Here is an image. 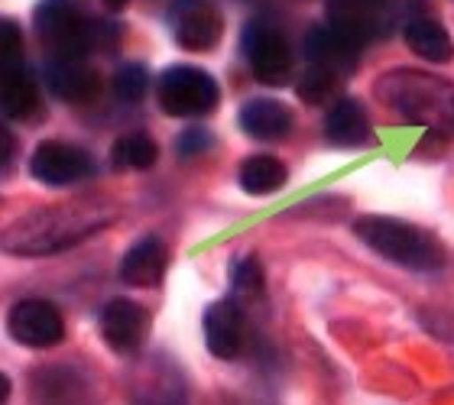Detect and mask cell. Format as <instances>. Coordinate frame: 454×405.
I'll list each match as a JSON object with an SVG mask.
<instances>
[{
	"label": "cell",
	"mask_w": 454,
	"mask_h": 405,
	"mask_svg": "<svg viewBox=\"0 0 454 405\" xmlns=\"http://www.w3.org/2000/svg\"><path fill=\"white\" fill-rule=\"evenodd\" d=\"M406 46L416 52L419 58L426 62H435V66H445L454 58V43L448 36V29L442 23L428 17L409 19L406 23Z\"/></svg>",
	"instance_id": "19"
},
{
	"label": "cell",
	"mask_w": 454,
	"mask_h": 405,
	"mask_svg": "<svg viewBox=\"0 0 454 405\" xmlns=\"http://www.w3.org/2000/svg\"><path fill=\"white\" fill-rule=\"evenodd\" d=\"M237 179H240V189L247 195H273L286 185L289 179V172L286 166L276 156H250V160L240 162V169H237Z\"/></svg>",
	"instance_id": "21"
},
{
	"label": "cell",
	"mask_w": 454,
	"mask_h": 405,
	"mask_svg": "<svg viewBox=\"0 0 454 405\" xmlns=\"http://www.w3.org/2000/svg\"><path fill=\"white\" fill-rule=\"evenodd\" d=\"M218 82L195 66H172L160 78V104L172 117H205L218 107Z\"/></svg>",
	"instance_id": "5"
},
{
	"label": "cell",
	"mask_w": 454,
	"mask_h": 405,
	"mask_svg": "<svg viewBox=\"0 0 454 405\" xmlns=\"http://www.w3.org/2000/svg\"><path fill=\"white\" fill-rule=\"evenodd\" d=\"M305 56L309 62L318 68H328L334 75H344V72H354L360 56V43L348 39L344 33L332 27H315L309 36H305Z\"/></svg>",
	"instance_id": "13"
},
{
	"label": "cell",
	"mask_w": 454,
	"mask_h": 405,
	"mask_svg": "<svg viewBox=\"0 0 454 405\" xmlns=\"http://www.w3.org/2000/svg\"><path fill=\"white\" fill-rule=\"evenodd\" d=\"M354 234L364 240V244L373 250V253L387 256L393 263L409 266V269H438L445 263V250L435 237L419 230V227L406 224V221H396V217H383V214H370L360 217L354 224Z\"/></svg>",
	"instance_id": "3"
},
{
	"label": "cell",
	"mask_w": 454,
	"mask_h": 405,
	"mask_svg": "<svg viewBox=\"0 0 454 405\" xmlns=\"http://www.w3.org/2000/svg\"><path fill=\"white\" fill-rule=\"evenodd\" d=\"M156 160H160V146L146 133H127L111 150V162L117 169H150Z\"/></svg>",
	"instance_id": "22"
},
{
	"label": "cell",
	"mask_w": 454,
	"mask_h": 405,
	"mask_svg": "<svg viewBox=\"0 0 454 405\" xmlns=\"http://www.w3.org/2000/svg\"><path fill=\"white\" fill-rule=\"evenodd\" d=\"M231 283L244 299H254V295L263 292V266L256 256H240L234 266H231Z\"/></svg>",
	"instance_id": "24"
},
{
	"label": "cell",
	"mask_w": 454,
	"mask_h": 405,
	"mask_svg": "<svg viewBox=\"0 0 454 405\" xmlns=\"http://www.w3.org/2000/svg\"><path fill=\"white\" fill-rule=\"evenodd\" d=\"M10 389H13V386H10L7 373H0V405H4L10 399Z\"/></svg>",
	"instance_id": "29"
},
{
	"label": "cell",
	"mask_w": 454,
	"mask_h": 405,
	"mask_svg": "<svg viewBox=\"0 0 454 405\" xmlns=\"http://www.w3.org/2000/svg\"><path fill=\"white\" fill-rule=\"evenodd\" d=\"M7 331L10 338L17 340V344H23V347L46 350L62 344V338H66V318L46 299H23V302H17L10 308Z\"/></svg>",
	"instance_id": "6"
},
{
	"label": "cell",
	"mask_w": 454,
	"mask_h": 405,
	"mask_svg": "<svg viewBox=\"0 0 454 405\" xmlns=\"http://www.w3.org/2000/svg\"><path fill=\"white\" fill-rule=\"evenodd\" d=\"M36 36L52 49L56 58H85L98 43V27L88 23L85 13L72 0H43L33 13Z\"/></svg>",
	"instance_id": "4"
},
{
	"label": "cell",
	"mask_w": 454,
	"mask_h": 405,
	"mask_svg": "<svg viewBox=\"0 0 454 405\" xmlns=\"http://www.w3.org/2000/svg\"><path fill=\"white\" fill-rule=\"evenodd\" d=\"M380 101L389 111L406 117L409 123H422L435 133L454 130V85L432 72H412V68H393L380 78Z\"/></svg>",
	"instance_id": "2"
},
{
	"label": "cell",
	"mask_w": 454,
	"mask_h": 405,
	"mask_svg": "<svg viewBox=\"0 0 454 405\" xmlns=\"http://www.w3.org/2000/svg\"><path fill=\"white\" fill-rule=\"evenodd\" d=\"M325 133L338 146H364L370 140V117L364 111V104L354 101V97H340L328 111Z\"/></svg>",
	"instance_id": "18"
},
{
	"label": "cell",
	"mask_w": 454,
	"mask_h": 405,
	"mask_svg": "<svg viewBox=\"0 0 454 405\" xmlns=\"http://www.w3.org/2000/svg\"><path fill=\"white\" fill-rule=\"evenodd\" d=\"M13 152H17V140H13V133L0 123V166H7L13 160Z\"/></svg>",
	"instance_id": "28"
},
{
	"label": "cell",
	"mask_w": 454,
	"mask_h": 405,
	"mask_svg": "<svg viewBox=\"0 0 454 405\" xmlns=\"http://www.w3.org/2000/svg\"><path fill=\"white\" fill-rule=\"evenodd\" d=\"M0 113L13 121H29L39 113V88L23 66L0 72Z\"/></svg>",
	"instance_id": "16"
},
{
	"label": "cell",
	"mask_w": 454,
	"mask_h": 405,
	"mask_svg": "<svg viewBox=\"0 0 454 405\" xmlns=\"http://www.w3.org/2000/svg\"><path fill=\"white\" fill-rule=\"evenodd\" d=\"M380 13H383V0H328L332 29L344 33L354 43H364L373 33Z\"/></svg>",
	"instance_id": "17"
},
{
	"label": "cell",
	"mask_w": 454,
	"mask_h": 405,
	"mask_svg": "<svg viewBox=\"0 0 454 405\" xmlns=\"http://www.w3.org/2000/svg\"><path fill=\"white\" fill-rule=\"evenodd\" d=\"M33 396L39 405H85V383L72 370L46 367L36 373Z\"/></svg>",
	"instance_id": "20"
},
{
	"label": "cell",
	"mask_w": 454,
	"mask_h": 405,
	"mask_svg": "<svg viewBox=\"0 0 454 405\" xmlns=\"http://www.w3.org/2000/svg\"><path fill=\"white\" fill-rule=\"evenodd\" d=\"M211 146V133L205 130H185L179 136V156H199V152H205Z\"/></svg>",
	"instance_id": "27"
},
{
	"label": "cell",
	"mask_w": 454,
	"mask_h": 405,
	"mask_svg": "<svg viewBox=\"0 0 454 405\" xmlns=\"http://www.w3.org/2000/svg\"><path fill=\"white\" fill-rule=\"evenodd\" d=\"M334 88H338V75L328 72V68H318V66H309L299 78V97L305 104H322L334 95Z\"/></svg>",
	"instance_id": "23"
},
{
	"label": "cell",
	"mask_w": 454,
	"mask_h": 405,
	"mask_svg": "<svg viewBox=\"0 0 454 405\" xmlns=\"http://www.w3.org/2000/svg\"><path fill=\"white\" fill-rule=\"evenodd\" d=\"M101 338L117 354H133L143 347V340L150 334V311L140 308L130 299H114L101 311Z\"/></svg>",
	"instance_id": "9"
},
{
	"label": "cell",
	"mask_w": 454,
	"mask_h": 405,
	"mask_svg": "<svg viewBox=\"0 0 454 405\" xmlns=\"http://www.w3.org/2000/svg\"><path fill=\"white\" fill-rule=\"evenodd\" d=\"M166 266H169V250L160 237H143L127 250L121 263V279L127 285H137V289H153V285L162 283L166 276Z\"/></svg>",
	"instance_id": "14"
},
{
	"label": "cell",
	"mask_w": 454,
	"mask_h": 405,
	"mask_svg": "<svg viewBox=\"0 0 454 405\" xmlns=\"http://www.w3.org/2000/svg\"><path fill=\"white\" fill-rule=\"evenodd\" d=\"M29 172H33V179L43 182V185L62 189V185H75V182L88 179V175L95 172V160H91L82 146H75V143L46 140V143H39L36 152H33Z\"/></svg>",
	"instance_id": "8"
},
{
	"label": "cell",
	"mask_w": 454,
	"mask_h": 405,
	"mask_svg": "<svg viewBox=\"0 0 454 405\" xmlns=\"http://www.w3.org/2000/svg\"><path fill=\"white\" fill-rule=\"evenodd\" d=\"M130 4V0H105V7H111V10H123Z\"/></svg>",
	"instance_id": "30"
},
{
	"label": "cell",
	"mask_w": 454,
	"mask_h": 405,
	"mask_svg": "<svg viewBox=\"0 0 454 405\" xmlns=\"http://www.w3.org/2000/svg\"><path fill=\"white\" fill-rule=\"evenodd\" d=\"M240 130L254 140H283L293 130V111L276 97H256L240 107Z\"/></svg>",
	"instance_id": "15"
},
{
	"label": "cell",
	"mask_w": 454,
	"mask_h": 405,
	"mask_svg": "<svg viewBox=\"0 0 454 405\" xmlns=\"http://www.w3.org/2000/svg\"><path fill=\"white\" fill-rule=\"evenodd\" d=\"M205 344L218 360H237L247 347V318L231 299L205 311Z\"/></svg>",
	"instance_id": "10"
},
{
	"label": "cell",
	"mask_w": 454,
	"mask_h": 405,
	"mask_svg": "<svg viewBox=\"0 0 454 405\" xmlns=\"http://www.w3.org/2000/svg\"><path fill=\"white\" fill-rule=\"evenodd\" d=\"M224 23L221 13L205 0H189L182 4V10L176 13V43L189 52H208L218 46Z\"/></svg>",
	"instance_id": "11"
},
{
	"label": "cell",
	"mask_w": 454,
	"mask_h": 405,
	"mask_svg": "<svg viewBox=\"0 0 454 405\" xmlns=\"http://www.w3.org/2000/svg\"><path fill=\"white\" fill-rule=\"evenodd\" d=\"M20 52H23V29L13 19L0 17V72L20 66Z\"/></svg>",
	"instance_id": "26"
},
{
	"label": "cell",
	"mask_w": 454,
	"mask_h": 405,
	"mask_svg": "<svg viewBox=\"0 0 454 405\" xmlns=\"http://www.w3.org/2000/svg\"><path fill=\"white\" fill-rule=\"evenodd\" d=\"M146 85H150V75L143 66H123L114 75V95L121 101H140L146 95Z\"/></svg>",
	"instance_id": "25"
},
{
	"label": "cell",
	"mask_w": 454,
	"mask_h": 405,
	"mask_svg": "<svg viewBox=\"0 0 454 405\" xmlns=\"http://www.w3.org/2000/svg\"><path fill=\"white\" fill-rule=\"evenodd\" d=\"M111 224V211L98 205H56L17 217L0 230V250L10 256H49L82 244Z\"/></svg>",
	"instance_id": "1"
},
{
	"label": "cell",
	"mask_w": 454,
	"mask_h": 405,
	"mask_svg": "<svg viewBox=\"0 0 454 405\" xmlns=\"http://www.w3.org/2000/svg\"><path fill=\"white\" fill-rule=\"evenodd\" d=\"M46 82L52 88V95L72 104L95 101L101 91V78L85 58H52L46 68Z\"/></svg>",
	"instance_id": "12"
},
{
	"label": "cell",
	"mask_w": 454,
	"mask_h": 405,
	"mask_svg": "<svg viewBox=\"0 0 454 405\" xmlns=\"http://www.w3.org/2000/svg\"><path fill=\"white\" fill-rule=\"evenodd\" d=\"M244 52L247 62L254 68V78L270 88H279L293 78V52L279 29L254 23L244 33Z\"/></svg>",
	"instance_id": "7"
}]
</instances>
